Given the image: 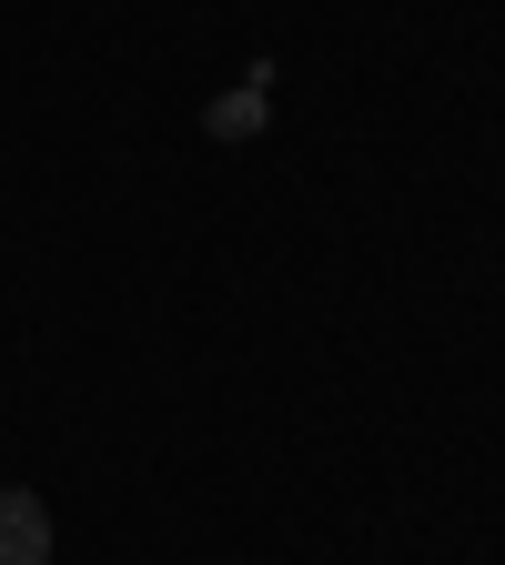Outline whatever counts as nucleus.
<instances>
[{
	"mask_svg": "<svg viewBox=\"0 0 505 565\" xmlns=\"http://www.w3.org/2000/svg\"><path fill=\"white\" fill-rule=\"evenodd\" d=\"M0 565H51V505L31 484H0Z\"/></svg>",
	"mask_w": 505,
	"mask_h": 565,
	"instance_id": "obj_1",
	"label": "nucleus"
}]
</instances>
